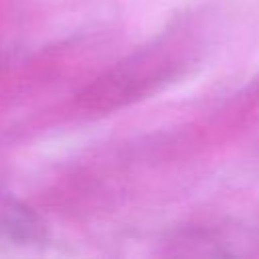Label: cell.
Masks as SVG:
<instances>
[{"mask_svg":"<svg viewBox=\"0 0 259 259\" xmlns=\"http://www.w3.org/2000/svg\"><path fill=\"white\" fill-rule=\"evenodd\" d=\"M162 67L150 65V59H130L95 79L79 95V103L87 109H115L138 99L152 83H158L162 79Z\"/></svg>","mask_w":259,"mask_h":259,"instance_id":"6da1fadb","label":"cell"},{"mask_svg":"<svg viewBox=\"0 0 259 259\" xmlns=\"http://www.w3.org/2000/svg\"><path fill=\"white\" fill-rule=\"evenodd\" d=\"M0 237L12 245L34 247L47 243L49 227L30 204L0 190Z\"/></svg>","mask_w":259,"mask_h":259,"instance_id":"7a4b0ae2","label":"cell"}]
</instances>
